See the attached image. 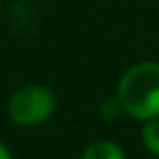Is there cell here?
Returning <instances> with one entry per match:
<instances>
[{"instance_id":"obj_1","label":"cell","mask_w":159,"mask_h":159,"mask_svg":"<svg viewBox=\"0 0 159 159\" xmlns=\"http://www.w3.org/2000/svg\"><path fill=\"white\" fill-rule=\"evenodd\" d=\"M116 98L122 113L135 120L159 116V61H139L131 66L118 81Z\"/></svg>"},{"instance_id":"obj_2","label":"cell","mask_w":159,"mask_h":159,"mask_svg":"<svg viewBox=\"0 0 159 159\" xmlns=\"http://www.w3.org/2000/svg\"><path fill=\"white\" fill-rule=\"evenodd\" d=\"M57 109V94L39 83L18 87L7 105L9 118L18 126H39Z\"/></svg>"},{"instance_id":"obj_3","label":"cell","mask_w":159,"mask_h":159,"mask_svg":"<svg viewBox=\"0 0 159 159\" xmlns=\"http://www.w3.org/2000/svg\"><path fill=\"white\" fill-rule=\"evenodd\" d=\"M81 159H126V152L113 139H96L85 146Z\"/></svg>"},{"instance_id":"obj_4","label":"cell","mask_w":159,"mask_h":159,"mask_svg":"<svg viewBox=\"0 0 159 159\" xmlns=\"http://www.w3.org/2000/svg\"><path fill=\"white\" fill-rule=\"evenodd\" d=\"M142 144L144 148L159 157V116L157 118H150V120H144V126H142Z\"/></svg>"},{"instance_id":"obj_5","label":"cell","mask_w":159,"mask_h":159,"mask_svg":"<svg viewBox=\"0 0 159 159\" xmlns=\"http://www.w3.org/2000/svg\"><path fill=\"white\" fill-rule=\"evenodd\" d=\"M0 159H11V152H9V148L0 142Z\"/></svg>"}]
</instances>
